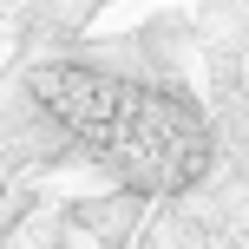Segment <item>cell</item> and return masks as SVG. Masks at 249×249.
I'll use <instances>...</instances> for the list:
<instances>
[{
	"mask_svg": "<svg viewBox=\"0 0 249 249\" xmlns=\"http://www.w3.org/2000/svg\"><path fill=\"white\" fill-rule=\"evenodd\" d=\"M33 99L46 105V118H59V131H72L131 190L171 197V190H190L216 164V138L184 92L112 79L92 66H39Z\"/></svg>",
	"mask_w": 249,
	"mask_h": 249,
	"instance_id": "cell-1",
	"label": "cell"
}]
</instances>
